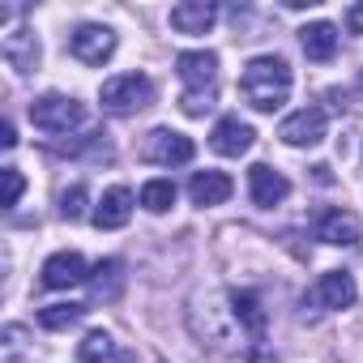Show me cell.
<instances>
[{
    "label": "cell",
    "mask_w": 363,
    "mask_h": 363,
    "mask_svg": "<svg viewBox=\"0 0 363 363\" xmlns=\"http://www.w3.org/2000/svg\"><path fill=\"white\" fill-rule=\"evenodd\" d=\"M240 94L257 111H278L291 99V65L282 56H252L240 73Z\"/></svg>",
    "instance_id": "obj_1"
},
{
    "label": "cell",
    "mask_w": 363,
    "mask_h": 363,
    "mask_svg": "<svg viewBox=\"0 0 363 363\" xmlns=\"http://www.w3.org/2000/svg\"><path fill=\"white\" fill-rule=\"evenodd\" d=\"M30 120H35V128L52 133V137H65V133L86 124V103H77L69 94H43V99L30 103Z\"/></svg>",
    "instance_id": "obj_2"
},
{
    "label": "cell",
    "mask_w": 363,
    "mask_h": 363,
    "mask_svg": "<svg viewBox=\"0 0 363 363\" xmlns=\"http://www.w3.org/2000/svg\"><path fill=\"white\" fill-rule=\"evenodd\" d=\"M99 99H103V107L116 111V116L141 111V107L154 103V82H150L145 73H120V77L103 82V94H99Z\"/></svg>",
    "instance_id": "obj_3"
},
{
    "label": "cell",
    "mask_w": 363,
    "mask_h": 363,
    "mask_svg": "<svg viewBox=\"0 0 363 363\" xmlns=\"http://www.w3.org/2000/svg\"><path fill=\"white\" fill-rule=\"evenodd\" d=\"M69 52L82 60V65H107L116 56V30L111 26H99V22H82L73 35H69Z\"/></svg>",
    "instance_id": "obj_4"
},
{
    "label": "cell",
    "mask_w": 363,
    "mask_h": 363,
    "mask_svg": "<svg viewBox=\"0 0 363 363\" xmlns=\"http://www.w3.org/2000/svg\"><path fill=\"white\" fill-rule=\"evenodd\" d=\"M325 128H329L325 107H299V111H291V116L278 124V137H282L286 145L303 150V145H320V141H325Z\"/></svg>",
    "instance_id": "obj_5"
},
{
    "label": "cell",
    "mask_w": 363,
    "mask_h": 363,
    "mask_svg": "<svg viewBox=\"0 0 363 363\" xmlns=\"http://www.w3.org/2000/svg\"><path fill=\"white\" fill-rule=\"evenodd\" d=\"M193 154H197L193 137L175 133V128H154L145 137V158L158 167H184V162H193Z\"/></svg>",
    "instance_id": "obj_6"
},
{
    "label": "cell",
    "mask_w": 363,
    "mask_h": 363,
    "mask_svg": "<svg viewBox=\"0 0 363 363\" xmlns=\"http://www.w3.org/2000/svg\"><path fill=\"white\" fill-rule=\"evenodd\" d=\"M90 265H86V257L82 252H56V257H48L43 261V286L48 291H69V286H82V282H90Z\"/></svg>",
    "instance_id": "obj_7"
},
{
    "label": "cell",
    "mask_w": 363,
    "mask_h": 363,
    "mask_svg": "<svg viewBox=\"0 0 363 363\" xmlns=\"http://www.w3.org/2000/svg\"><path fill=\"white\" fill-rule=\"evenodd\" d=\"M248 193H252V206L274 210L291 197V179L282 171H274L269 162H257V167H248Z\"/></svg>",
    "instance_id": "obj_8"
},
{
    "label": "cell",
    "mask_w": 363,
    "mask_h": 363,
    "mask_svg": "<svg viewBox=\"0 0 363 363\" xmlns=\"http://www.w3.org/2000/svg\"><path fill=\"white\" fill-rule=\"evenodd\" d=\"M252 137H257L252 124H244L240 116H227V120L214 124V133H210V150L223 154V158H240V154L252 150Z\"/></svg>",
    "instance_id": "obj_9"
},
{
    "label": "cell",
    "mask_w": 363,
    "mask_h": 363,
    "mask_svg": "<svg viewBox=\"0 0 363 363\" xmlns=\"http://www.w3.org/2000/svg\"><path fill=\"white\" fill-rule=\"evenodd\" d=\"M359 235H363V227H359V218H354L350 210H325V214L316 218V240H320V244L350 248V244H359Z\"/></svg>",
    "instance_id": "obj_10"
},
{
    "label": "cell",
    "mask_w": 363,
    "mask_h": 363,
    "mask_svg": "<svg viewBox=\"0 0 363 363\" xmlns=\"http://www.w3.org/2000/svg\"><path fill=\"white\" fill-rule=\"evenodd\" d=\"M175 69H179V77H184L189 90H214L218 56L214 52H179L175 56Z\"/></svg>",
    "instance_id": "obj_11"
},
{
    "label": "cell",
    "mask_w": 363,
    "mask_h": 363,
    "mask_svg": "<svg viewBox=\"0 0 363 363\" xmlns=\"http://www.w3.org/2000/svg\"><path fill=\"white\" fill-rule=\"evenodd\" d=\"M90 218H94V227H99V231H120V227L133 218V193H128L124 184L107 189V193H103V201L94 206V214H90Z\"/></svg>",
    "instance_id": "obj_12"
},
{
    "label": "cell",
    "mask_w": 363,
    "mask_h": 363,
    "mask_svg": "<svg viewBox=\"0 0 363 363\" xmlns=\"http://www.w3.org/2000/svg\"><path fill=\"white\" fill-rule=\"evenodd\" d=\"M214 22H218V5H210V0H184V5L171 9V30L179 35H206Z\"/></svg>",
    "instance_id": "obj_13"
},
{
    "label": "cell",
    "mask_w": 363,
    "mask_h": 363,
    "mask_svg": "<svg viewBox=\"0 0 363 363\" xmlns=\"http://www.w3.org/2000/svg\"><path fill=\"white\" fill-rule=\"evenodd\" d=\"M231 175H223V171H197L193 179H189V197H193V206H201V210H210V206H223L227 197H231Z\"/></svg>",
    "instance_id": "obj_14"
},
{
    "label": "cell",
    "mask_w": 363,
    "mask_h": 363,
    "mask_svg": "<svg viewBox=\"0 0 363 363\" xmlns=\"http://www.w3.org/2000/svg\"><path fill=\"white\" fill-rule=\"evenodd\" d=\"M299 43H303L308 60H333V52H337V26L333 22H308L299 30Z\"/></svg>",
    "instance_id": "obj_15"
},
{
    "label": "cell",
    "mask_w": 363,
    "mask_h": 363,
    "mask_svg": "<svg viewBox=\"0 0 363 363\" xmlns=\"http://www.w3.org/2000/svg\"><path fill=\"white\" fill-rule=\"evenodd\" d=\"M316 299H320V308H350V303H354V278H350L346 269H329V274H320V282H316Z\"/></svg>",
    "instance_id": "obj_16"
},
{
    "label": "cell",
    "mask_w": 363,
    "mask_h": 363,
    "mask_svg": "<svg viewBox=\"0 0 363 363\" xmlns=\"http://www.w3.org/2000/svg\"><path fill=\"white\" fill-rule=\"evenodd\" d=\"M231 308H235V320L244 325V333L252 342L265 337V308H261V295L257 291H231Z\"/></svg>",
    "instance_id": "obj_17"
},
{
    "label": "cell",
    "mask_w": 363,
    "mask_h": 363,
    "mask_svg": "<svg viewBox=\"0 0 363 363\" xmlns=\"http://www.w3.org/2000/svg\"><path fill=\"white\" fill-rule=\"evenodd\" d=\"M0 52H5V60H9L18 73H30V69L39 65V39H35L30 30H18V35H9Z\"/></svg>",
    "instance_id": "obj_18"
},
{
    "label": "cell",
    "mask_w": 363,
    "mask_h": 363,
    "mask_svg": "<svg viewBox=\"0 0 363 363\" xmlns=\"http://www.w3.org/2000/svg\"><path fill=\"white\" fill-rule=\"evenodd\" d=\"M120 286H124V261H99L94 265V274H90V291L99 295V299H116L120 295Z\"/></svg>",
    "instance_id": "obj_19"
},
{
    "label": "cell",
    "mask_w": 363,
    "mask_h": 363,
    "mask_svg": "<svg viewBox=\"0 0 363 363\" xmlns=\"http://www.w3.org/2000/svg\"><path fill=\"white\" fill-rule=\"evenodd\" d=\"M141 206L150 214H167L175 206V184H171V179H145V184H141Z\"/></svg>",
    "instance_id": "obj_20"
},
{
    "label": "cell",
    "mask_w": 363,
    "mask_h": 363,
    "mask_svg": "<svg viewBox=\"0 0 363 363\" xmlns=\"http://www.w3.org/2000/svg\"><path fill=\"white\" fill-rule=\"evenodd\" d=\"M86 316V303H48L43 312H39V325L43 329H69V325H77Z\"/></svg>",
    "instance_id": "obj_21"
},
{
    "label": "cell",
    "mask_w": 363,
    "mask_h": 363,
    "mask_svg": "<svg viewBox=\"0 0 363 363\" xmlns=\"http://www.w3.org/2000/svg\"><path fill=\"white\" fill-rule=\"evenodd\" d=\"M60 218L65 223H82L86 218V184H73L60 193Z\"/></svg>",
    "instance_id": "obj_22"
},
{
    "label": "cell",
    "mask_w": 363,
    "mask_h": 363,
    "mask_svg": "<svg viewBox=\"0 0 363 363\" xmlns=\"http://www.w3.org/2000/svg\"><path fill=\"white\" fill-rule=\"evenodd\" d=\"M111 354V337L103 333V329H94V333H86V342H82V350H77V359L82 363H103Z\"/></svg>",
    "instance_id": "obj_23"
},
{
    "label": "cell",
    "mask_w": 363,
    "mask_h": 363,
    "mask_svg": "<svg viewBox=\"0 0 363 363\" xmlns=\"http://www.w3.org/2000/svg\"><path fill=\"white\" fill-rule=\"evenodd\" d=\"M0 175H5V210H13V206L22 201V189H26V179H22V171H18V167H5Z\"/></svg>",
    "instance_id": "obj_24"
},
{
    "label": "cell",
    "mask_w": 363,
    "mask_h": 363,
    "mask_svg": "<svg viewBox=\"0 0 363 363\" xmlns=\"http://www.w3.org/2000/svg\"><path fill=\"white\" fill-rule=\"evenodd\" d=\"M179 107H184L189 116H206L214 107V90H189L184 99H179Z\"/></svg>",
    "instance_id": "obj_25"
},
{
    "label": "cell",
    "mask_w": 363,
    "mask_h": 363,
    "mask_svg": "<svg viewBox=\"0 0 363 363\" xmlns=\"http://www.w3.org/2000/svg\"><path fill=\"white\" fill-rule=\"evenodd\" d=\"M346 30H350V35H363V0L346 9Z\"/></svg>",
    "instance_id": "obj_26"
},
{
    "label": "cell",
    "mask_w": 363,
    "mask_h": 363,
    "mask_svg": "<svg viewBox=\"0 0 363 363\" xmlns=\"http://www.w3.org/2000/svg\"><path fill=\"white\" fill-rule=\"evenodd\" d=\"M0 145H5V150H13V145H18V128H13V120L0 124Z\"/></svg>",
    "instance_id": "obj_27"
}]
</instances>
